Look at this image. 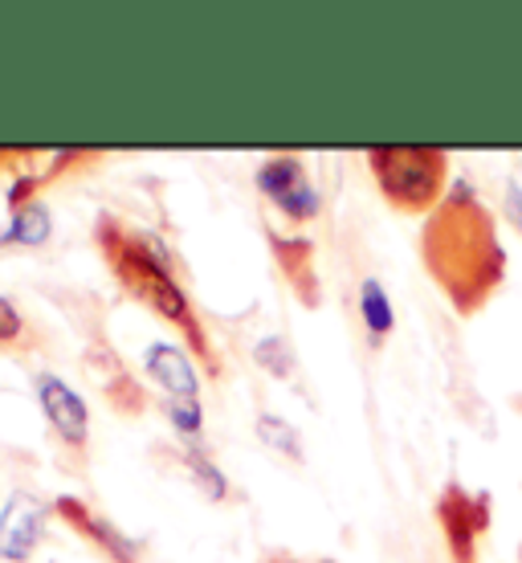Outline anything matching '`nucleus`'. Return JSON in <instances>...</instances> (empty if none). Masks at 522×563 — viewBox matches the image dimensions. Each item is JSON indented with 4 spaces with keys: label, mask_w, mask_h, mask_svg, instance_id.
<instances>
[{
    "label": "nucleus",
    "mask_w": 522,
    "mask_h": 563,
    "mask_svg": "<svg viewBox=\"0 0 522 563\" xmlns=\"http://www.w3.org/2000/svg\"><path fill=\"white\" fill-rule=\"evenodd\" d=\"M16 331H21V319H16V310L0 298V339H16Z\"/></svg>",
    "instance_id": "nucleus-12"
},
{
    "label": "nucleus",
    "mask_w": 522,
    "mask_h": 563,
    "mask_svg": "<svg viewBox=\"0 0 522 563\" xmlns=\"http://www.w3.org/2000/svg\"><path fill=\"white\" fill-rule=\"evenodd\" d=\"M147 250H152V254H143V250L127 245V250L119 254V274H123L131 290H135L140 298H147L159 314H168V319H188V302H184L180 286L168 278L164 257H159V245L156 241H147Z\"/></svg>",
    "instance_id": "nucleus-2"
},
{
    "label": "nucleus",
    "mask_w": 522,
    "mask_h": 563,
    "mask_svg": "<svg viewBox=\"0 0 522 563\" xmlns=\"http://www.w3.org/2000/svg\"><path fill=\"white\" fill-rule=\"evenodd\" d=\"M9 241H21V245H42L49 238V212L42 205H29L25 212H16L13 229L4 233Z\"/></svg>",
    "instance_id": "nucleus-8"
},
{
    "label": "nucleus",
    "mask_w": 522,
    "mask_h": 563,
    "mask_svg": "<svg viewBox=\"0 0 522 563\" xmlns=\"http://www.w3.org/2000/svg\"><path fill=\"white\" fill-rule=\"evenodd\" d=\"M257 364L266 367V372H274V376H290V352H286L282 339H266L262 347H257Z\"/></svg>",
    "instance_id": "nucleus-9"
},
{
    "label": "nucleus",
    "mask_w": 522,
    "mask_h": 563,
    "mask_svg": "<svg viewBox=\"0 0 522 563\" xmlns=\"http://www.w3.org/2000/svg\"><path fill=\"white\" fill-rule=\"evenodd\" d=\"M507 197H510V217H514V225H522V192H519V184L514 180H510Z\"/></svg>",
    "instance_id": "nucleus-13"
},
{
    "label": "nucleus",
    "mask_w": 522,
    "mask_h": 563,
    "mask_svg": "<svg viewBox=\"0 0 522 563\" xmlns=\"http://www.w3.org/2000/svg\"><path fill=\"white\" fill-rule=\"evenodd\" d=\"M359 307H364V323H367L371 335H388V331H392V307H388L384 286L376 278L364 282V298H359Z\"/></svg>",
    "instance_id": "nucleus-7"
},
{
    "label": "nucleus",
    "mask_w": 522,
    "mask_h": 563,
    "mask_svg": "<svg viewBox=\"0 0 522 563\" xmlns=\"http://www.w3.org/2000/svg\"><path fill=\"white\" fill-rule=\"evenodd\" d=\"M147 372H152L176 400H197L200 396L197 372L188 364V355H184L180 347H171V343H156V347L147 352Z\"/></svg>",
    "instance_id": "nucleus-5"
},
{
    "label": "nucleus",
    "mask_w": 522,
    "mask_h": 563,
    "mask_svg": "<svg viewBox=\"0 0 522 563\" xmlns=\"http://www.w3.org/2000/svg\"><path fill=\"white\" fill-rule=\"evenodd\" d=\"M257 184H262V192H269L274 200H286L298 184H307V180H302V168H298L295 159H274V164H266V168L257 172Z\"/></svg>",
    "instance_id": "nucleus-6"
},
{
    "label": "nucleus",
    "mask_w": 522,
    "mask_h": 563,
    "mask_svg": "<svg viewBox=\"0 0 522 563\" xmlns=\"http://www.w3.org/2000/svg\"><path fill=\"white\" fill-rule=\"evenodd\" d=\"M37 393H42V409H45V417L54 421L57 433L70 437V441H82L86 437L82 396L74 393V388H66L62 380H54V376H42V380H37Z\"/></svg>",
    "instance_id": "nucleus-4"
},
{
    "label": "nucleus",
    "mask_w": 522,
    "mask_h": 563,
    "mask_svg": "<svg viewBox=\"0 0 522 563\" xmlns=\"http://www.w3.org/2000/svg\"><path fill=\"white\" fill-rule=\"evenodd\" d=\"M371 164L384 192L404 209H421L437 197L441 168H445V159L424 147H384V152H371Z\"/></svg>",
    "instance_id": "nucleus-1"
},
{
    "label": "nucleus",
    "mask_w": 522,
    "mask_h": 563,
    "mask_svg": "<svg viewBox=\"0 0 522 563\" xmlns=\"http://www.w3.org/2000/svg\"><path fill=\"white\" fill-rule=\"evenodd\" d=\"M42 536V507L29 503L25 494H13L9 507L0 510V555L4 560H25Z\"/></svg>",
    "instance_id": "nucleus-3"
},
{
    "label": "nucleus",
    "mask_w": 522,
    "mask_h": 563,
    "mask_svg": "<svg viewBox=\"0 0 522 563\" xmlns=\"http://www.w3.org/2000/svg\"><path fill=\"white\" fill-rule=\"evenodd\" d=\"M168 417L176 421V429H180V433H197V429H200V405H197V400H171Z\"/></svg>",
    "instance_id": "nucleus-11"
},
{
    "label": "nucleus",
    "mask_w": 522,
    "mask_h": 563,
    "mask_svg": "<svg viewBox=\"0 0 522 563\" xmlns=\"http://www.w3.org/2000/svg\"><path fill=\"white\" fill-rule=\"evenodd\" d=\"M262 437H266L269 445H278V450H286V453H295L298 457V437H295V429L286 421H278V417H262Z\"/></svg>",
    "instance_id": "nucleus-10"
}]
</instances>
